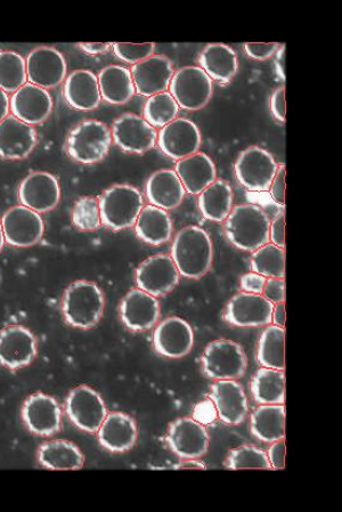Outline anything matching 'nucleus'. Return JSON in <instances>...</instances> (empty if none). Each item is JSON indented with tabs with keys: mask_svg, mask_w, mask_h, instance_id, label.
<instances>
[{
	"mask_svg": "<svg viewBox=\"0 0 342 512\" xmlns=\"http://www.w3.org/2000/svg\"><path fill=\"white\" fill-rule=\"evenodd\" d=\"M170 257L184 278L201 279L213 265V241L201 227L186 226L176 234Z\"/></svg>",
	"mask_w": 342,
	"mask_h": 512,
	"instance_id": "1",
	"label": "nucleus"
},
{
	"mask_svg": "<svg viewBox=\"0 0 342 512\" xmlns=\"http://www.w3.org/2000/svg\"><path fill=\"white\" fill-rule=\"evenodd\" d=\"M271 219L264 209L244 203L232 209L224 224L226 237L232 245L254 253L270 243Z\"/></svg>",
	"mask_w": 342,
	"mask_h": 512,
	"instance_id": "2",
	"label": "nucleus"
},
{
	"mask_svg": "<svg viewBox=\"0 0 342 512\" xmlns=\"http://www.w3.org/2000/svg\"><path fill=\"white\" fill-rule=\"evenodd\" d=\"M105 307L103 291L95 282L80 280L70 284L62 299V313L71 327L92 329L102 319Z\"/></svg>",
	"mask_w": 342,
	"mask_h": 512,
	"instance_id": "3",
	"label": "nucleus"
},
{
	"mask_svg": "<svg viewBox=\"0 0 342 512\" xmlns=\"http://www.w3.org/2000/svg\"><path fill=\"white\" fill-rule=\"evenodd\" d=\"M101 222L112 231L133 227L144 208L143 195L135 186L116 184L99 199Z\"/></svg>",
	"mask_w": 342,
	"mask_h": 512,
	"instance_id": "4",
	"label": "nucleus"
},
{
	"mask_svg": "<svg viewBox=\"0 0 342 512\" xmlns=\"http://www.w3.org/2000/svg\"><path fill=\"white\" fill-rule=\"evenodd\" d=\"M111 144L110 128L100 120L89 119L71 130L67 150L73 160L93 165L108 156Z\"/></svg>",
	"mask_w": 342,
	"mask_h": 512,
	"instance_id": "5",
	"label": "nucleus"
},
{
	"mask_svg": "<svg viewBox=\"0 0 342 512\" xmlns=\"http://www.w3.org/2000/svg\"><path fill=\"white\" fill-rule=\"evenodd\" d=\"M201 361L205 375L214 380L240 379L248 368L247 355L242 346L228 339H218L210 343Z\"/></svg>",
	"mask_w": 342,
	"mask_h": 512,
	"instance_id": "6",
	"label": "nucleus"
},
{
	"mask_svg": "<svg viewBox=\"0 0 342 512\" xmlns=\"http://www.w3.org/2000/svg\"><path fill=\"white\" fill-rule=\"evenodd\" d=\"M213 80L200 67H184L175 71L169 85V93L179 108L199 111L206 108L213 97Z\"/></svg>",
	"mask_w": 342,
	"mask_h": 512,
	"instance_id": "7",
	"label": "nucleus"
},
{
	"mask_svg": "<svg viewBox=\"0 0 342 512\" xmlns=\"http://www.w3.org/2000/svg\"><path fill=\"white\" fill-rule=\"evenodd\" d=\"M279 165L272 154L259 146L242 151L235 162V176L251 192L270 191Z\"/></svg>",
	"mask_w": 342,
	"mask_h": 512,
	"instance_id": "8",
	"label": "nucleus"
},
{
	"mask_svg": "<svg viewBox=\"0 0 342 512\" xmlns=\"http://www.w3.org/2000/svg\"><path fill=\"white\" fill-rule=\"evenodd\" d=\"M65 411L73 425L87 433H97L108 416L107 405L95 389L80 386L71 390Z\"/></svg>",
	"mask_w": 342,
	"mask_h": 512,
	"instance_id": "9",
	"label": "nucleus"
},
{
	"mask_svg": "<svg viewBox=\"0 0 342 512\" xmlns=\"http://www.w3.org/2000/svg\"><path fill=\"white\" fill-rule=\"evenodd\" d=\"M111 133L114 143L127 153L149 152L158 142L157 129L134 113H125L114 120Z\"/></svg>",
	"mask_w": 342,
	"mask_h": 512,
	"instance_id": "10",
	"label": "nucleus"
},
{
	"mask_svg": "<svg viewBox=\"0 0 342 512\" xmlns=\"http://www.w3.org/2000/svg\"><path fill=\"white\" fill-rule=\"evenodd\" d=\"M179 278L181 274L174 260L162 254L144 260L136 271L137 288L156 298L170 294L177 287Z\"/></svg>",
	"mask_w": 342,
	"mask_h": 512,
	"instance_id": "11",
	"label": "nucleus"
},
{
	"mask_svg": "<svg viewBox=\"0 0 342 512\" xmlns=\"http://www.w3.org/2000/svg\"><path fill=\"white\" fill-rule=\"evenodd\" d=\"M5 241L8 245L28 248L43 238L45 224L37 211L24 206L7 210L2 219Z\"/></svg>",
	"mask_w": 342,
	"mask_h": 512,
	"instance_id": "12",
	"label": "nucleus"
},
{
	"mask_svg": "<svg viewBox=\"0 0 342 512\" xmlns=\"http://www.w3.org/2000/svg\"><path fill=\"white\" fill-rule=\"evenodd\" d=\"M37 339L22 325L0 330V364L10 370L28 367L37 356Z\"/></svg>",
	"mask_w": 342,
	"mask_h": 512,
	"instance_id": "13",
	"label": "nucleus"
},
{
	"mask_svg": "<svg viewBox=\"0 0 342 512\" xmlns=\"http://www.w3.org/2000/svg\"><path fill=\"white\" fill-rule=\"evenodd\" d=\"M273 308L262 295L242 291L228 302L224 320L240 328L265 327L272 323Z\"/></svg>",
	"mask_w": 342,
	"mask_h": 512,
	"instance_id": "14",
	"label": "nucleus"
},
{
	"mask_svg": "<svg viewBox=\"0 0 342 512\" xmlns=\"http://www.w3.org/2000/svg\"><path fill=\"white\" fill-rule=\"evenodd\" d=\"M157 143L167 157L178 161L199 152L202 136L192 120L176 118L160 130Z\"/></svg>",
	"mask_w": 342,
	"mask_h": 512,
	"instance_id": "15",
	"label": "nucleus"
},
{
	"mask_svg": "<svg viewBox=\"0 0 342 512\" xmlns=\"http://www.w3.org/2000/svg\"><path fill=\"white\" fill-rule=\"evenodd\" d=\"M166 441L171 451L184 460L203 457L210 442L206 427L193 418L174 421L168 429Z\"/></svg>",
	"mask_w": 342,
	"mask_h": 512,
	"instance_id": "16",
	"label": "nucleus"
},
{
	"mask_svg": "<svg viewBox=\"0 0 342 512\" xmlns=\"http://www.w3.org/2000/svg\"><path fill=\"white\" fill-rule=\"evenodd\" d=\"M22 418L31 433L53 436L61 430L62 409L54 397L37 393L24 402Z\"/></svg>",
	"mask_w": 342,
	"mask_h": 512,
	"instance_id": "17",
	"label": "nucleus"
},
{
	"mask_svg": "<svg viewBox=\"0 0 342 512\" xmlns=\"http://www.w3.org/2000/svg\"><path fill=\"white\" fill-rule=\"evenodd\" d=\"M29 83L44 89L63 83L67 76V62L61 52L53 47H38L26 61Z\"/></svg>",
	"mask_w": 342,
	"mask_h": 512,
	"instance_id": "18",
	"label": "nucleus"
},
{
	"mask_svg": "<svg viewBox=\"0 0 342 512\" xmlns=\"http://www.w3.org/2000/svg\"><path fill=\"white\" fill-rule=\"evenodd\" d=\"M156 351L168 359H181L190 354L194 346V332L182 318L171 316L162 321L153 335Z\"/></svg>",
	"mask_w": 342,
	"mask_h": 512,
	"instance_id": "19",
	"label": "nucleus"
},
{
	"mask_svg": "<svg viewBox=\"0 0 342 512\" xmlns=\"http://www.w3.org/2000/svg\"><path fill=\"white\" fill-rule=\"evenodd\" d=\"M130 72L136 93L149 97L167 92L175 73L173 62L165 55H152L151 58L134 64Z\"/></svg>",
	"mask_w": 342,
	"mask_h": 512,
	"instance_id": "20",
	"label": "nucleus"
},
{
	"mask_svg": "<svg viewBox=\"0 0 342 512\" xmlns=\"http://www.w3.org/2000/svg\"><path fill=\"white\" fill-rule=\"evenodd\" d=\"M160 314L158 299L138 288L130 290L120 305L122 322L135 332L148 331L156 327Z\"/></svg>",
	"mask_w": 342,
	"mask_h": 512,
	"instance_id": "21",
	"label": "nucleus"
},
{
	"mask_svg": "<svg viewBox=\"0 0 342 512\" xmlns=\"http://www.w3.org/2000/svg\"><path fill=\"white\" fill-rule=\"evenodd\" d=\"M19 198L22 206L37 211L38 214L48 213L59 205L60 184L50 173H32L21 183Z\"/></svg>",
	"mask_w": 342,
	"mask_h": 512,
	"instance_id": "22",
	"label": "nucleus"
},
{
	"mask_svg": "<svg viewBox=\"0 0 342 512\" xmlns=\"http://www.w3.org/2000/svg\"><path fill=\"white\" fill-rule=\"evenodd\" d=\"M209 397L216 406L219 419L226 425L236 426L246 420L248 398L238 381L217 380L211 387Z\"/></svg>",
	"mask_w": 342,
	"mask_h": 512,
	"instance_id": "23",
	"label": "nucleus"
},
{
	"mask_svg": "<svg viewBox=\"0 0 342 512\" xmlns=\"http://www.w3.org/2000/svg\"><path fill=\"white\" fill-rule=\"evenodd\" d=\"M52 110L53 99L47 89L30 83L16 91L11 99L12 115L30 126L44 123Z\"/></svg>",
	"mask_w": 342,
	"mask_h": 512,
	"instance_id": "24",
	"label": "nucleus"
},
{
	"mask_svg": "<svg viewBox=\"0 0 342 512\" xmlns=\"http://www.w3.org/2000/svg\"><path fill=\"white\" fill-rule=\"evenodd\" d=\"M38 142L36 129L14 116L0 123V157L21 160L30 156Z\"/></svg>",
	"mask_w": 342,
	"mask_h": 512,
	"instance_id": "25",
	"label": "nucleus"
},
{
	"mask_svg": "<svg viewBox=\"0 0 342 512\" xmlns=\"http://www.w3.org/2000/svg\"><path fill=\"white\" fill-rule=\"evenodd\" d=\"M100 444L113 453H122L133 449L138 430L135 420L124 412L108 413L97 432Z\"/></svg>",
	"mask_w": 342,
	"mask_h": 512,
	"instance_id": "26",
	"label": "nucleus"
},
{
	"mask_svg": "<svg viewBox=\"0 0 342 512\" xmlns=\"http://www.w3.org/2000/svg\"><path fill=\"white\" fill-rule=\"evenodd\" d=\"M63 95L72 108L80 111H93L102 100L99 80L89 70L73 71L65 80Z\"/></svg>",
	"mask_w": 342,
	"mask_h": 512,
	"instance_id": "27",
	"label": "nucleus"
},
{
	"mask_svg": "<svg viewBox=\"0 0 342 512\" xmlns=\"http://www.w3.org/2000/svg\"><path fill=\"white\" fill-rule=\"evenodd\" d=\"M145 193L151 206L173 210L182 205L186 191L174 170L161 169L149 177Z\"/></svg>",
	"mask_w": 342,
	"mask_h": 512,
	"instance_id": "28",
	"label": "nucleus"
},
{
	"mask_svg": "<svg viewBox=\"0 0 342 512\" xmlns=\"http://www.w3.org/2000/svg\"><path fill=\"white\" fill-rule=\"evenodd\" d=\"M186 192L197 195L217 180L214 161L206 153L197 152L178 160L175 170Z\"/></svg>",
	"mask_w": 342,
	"mask_h": 512,
	"instance_id": "29",
	"label": "nucleus"
},
{
	"mask_svg": "<svg viewBox=\"0 0 342 512\" xmlns=\"http://www.w3.org/2000/svg\"><path fill=\"white\" fill-rule=\"evenodd\" d=\"M200 68L207 73L211 80L228 84L239 70L238 55L231 46L225 44H210L203 48L199 55Z\"/></svg>",
	"mask_w": 342,
	"mask_h": 512,
	"instance_id": "30",
	"label": "nucleus"
},
{
	"mask_svg": "<svg viewBox=\"0 0 342 512\" xmlns=\"http://www.w3.org/2000/svg\"><path fill=\"white\" fill-rule=\"evenodd\" d=\"M135 232L151 246H161L173 237L174 223L167 210L146 206L135 223Z\"/></svg>",
	"mask_w": 342,
	"mask_h": 512,
	"instance_id": "31",
	"label": "nucleus"
},
{
	"mask_svg": "<svg viewBox=\"0 0 342 512\" xmlns=\"http://www.w3.org/2000/svg\"><path fill=\"white\" fill-rule=\"evenodd\" d=\"M102 99L113 105L126 104L136 94L132 72L120 65H109L97 76Z\"/></svg>",
	"mask_w": 342,
	"mask_h": 512,
	"instance_id": "32",
	"label": "nucleus"
},
{
	"mask_svg": "<svg viewBox=\"0 0 342 512\" xmlns=\"http://www.w3.org/2000/svg\"><path fill=\"white\" fill-rule=\"evenodd\" d=\"M251 433L259 441L274 443L285 437V406L284 404L260 405L252 413L250 420Z\"/></svg>",
	"mask_w": 342,
	"mask_h": 512,
	"instance_id": "33",
	"label": "nucleus"
},
{
	"mask_svg": "<svg viewBox=\"0 0 342 512\" xmlns=\"http://www.w3.org/2000/svg\"><path fill=\"white\" fill-rule=\"evenodd\" d=\"M233 190L224 180H216L199 194V209L208 221L223 223L233 209Z\"/></svg>",
	"mask_w": 342,
	"mask_h": 512,
	"instance_id": "34",
	"label": "nucleus"
},
{
	"mask_svg": "<svg viewBox=\"0 0 342 512\" xmlns=\"http://www.w3.org/2000/svg\"><path fill=\"white\" fill-rule=\"evenodd\" d=\"M38 460L52 470H78L84 467L85 457L77 445L68 441H51L40 446Z\"/></svg>",
	"mask_w": 342,
	"mask_h": 512,
	"instance_id": "35",
	"label": "nucleus"
},
{
	"mask_svg": "<svg viewBox=\"0 0 342 512\" xmlns=\"http://www.w3.org/2000/svg\"><path fill=\"white\" fill-rule=\"evenodd\" d=\"M251 394L260 405L285 403V375L283 371L259 369L250 384Z\"/></svg>",
	"mask_w": 342,
	"mask_h": 512,
	"instance_id": "36",
	"label": "nucleus"
},
{
	"mask_svg": "<svg viewBox=\"0 0 342 512\" xmlns=\"http://www.w3.org/2000/svg\"><path fill=\"white\" fill-rule=\"evenodd\" d=\"M285 330L268 325L258 343L257 359L263 368L284 371L285 369Z\"/></svg>",
	"mask_w": 342,
	"mask_h": 512,
	"instance_id": "37",
	"label": "nucleus"
},
{
	"mask_svg": "<svg viewBox=\"0 0 342 512\" xmlns=\"http://www.w3.org/2000/svg\"><path fill=\"white\" fill-rule=\"evenodd\" d=\"M251 271L268 279H284L285 250L273 243L260 247L251 257Z\"/></svg>",
	"mask_w": 342,
	"mask_h": 512,
	"instance_id": "38",
	"label": "nucleus"
},
{
	"mask_svg": "<svg viewBox=\"0 0 342 512\" xmlns=\"http://www.w3.org/2000/svg\"><path fill=\"white\" fill-rule=\"evenodd\" d=\"M27 64L19 53H0V89L15 93L27 84Z\"/></svg>",
	"mask_w": 342,
	"mask_h": 512,
	"instance_id": "39",
	"label": "nucleus"
},
{
	"mask_svg": "<svg viewBox=\"0 0 342 512\" xmlns=\"http://www.w3.org/2000/svg\"><path fill=\"white\" fill-rule=\"evenodd\" d=\"M179 105L169 92L149 97L143 109V118L154 128H164L174 121L179 113Z\"/></svg>",
	"mask_w": 342,
	"mask_h": 512,
	"instance_id": "40",
	"label": "nucleus"
},
{
	"mask_svg": "<svg viewBox=\"0 0 342 512\" xmlns=\"http://www.w3.org/2000/svg\"><path fill=\"white\" fill-rule=\"evenodd\" d=\"M226 468L241 469H272L267 453L254 445H242L228 453Z\"/></svg>",
	"mask_w": 342,
	"mask_h": 512,
	"instance_id": "41",
	"label": "nucleus"
},
{
	"mask_svg": "<svg viewBox=\"0 0 342 512\" xmlns=\"http://www.w3.org/2000/svg\"><path fill=\"white\" fill-rule=\"evenodd\" d=\"M72 223L79 231L99 230L102 224L99 200L92 197L79 199L72 209Z\"/></svg>",
	"mask_w": 342,
	"mask_h": 512,
	"instance_id": "42",
	"label": "nucleus"
},
{
	"mask_svg": "<svg viewBox=\"0 0 342 512\" xmlns=\"http://www.w3.org/2000/svg\"><path fill=\"white\" fill-rule=\"evenodd\" d=\"M112 48L113 53L116 54L117 58L121 61L130 64H137L154 55V51H156V44L116 43L112 44Z\"/></svg>",
	"mask_w": 342,
	"mask_h": 512,
	"instance_id": "43",
	"label": "nucleus"
},
{
	"mask_svg": "<svg viewBox=\"0 0 342 512\" xmlns=\"http://www.w3.org/2000/svg\"><path fill=\"white\" fill-rule=\"evenodd\" d=\"M279 47L278 43H247L244 44V51L251 59L265 61L271 59L278 52Z\"/></svg>",
	"mask_w": 342,
	"mask_h": 512,
	"instance_id": "44",
	"label": "nucleus"
},
{
	"mask_svg": "<svg viewBox=\"0 0 342 512\" xmlns=\"http://www.w3.org/2000/svg\"><path fill=\"white\" fill-rule=\"evenodd\" d=\"M263 297L273 305L285 303V281L284 279H268L263 290Z\"/></svg>",
	"mask_w": 342,
	"mask_h": 512,
	"instance_id": "45",
	"label": "nucleus"
},
{
	"mask_svg": "<svg viewBox=\"0 0 342 512\" xmlns=\"http://www.w3.org/2000/svg\"><path fill=\"white\" fill-rule=\"evenodd\" d=\"M218 413L216 410V406L213 401H203L195 406L193 411V419L198 421L199 424L203 426H207L213 424V422L217 419Z\"/></svg>",
	"mask_w": 342,
	"mask_h": 512,
	"instance_id": "46",
	"label": "nucleus"
},
{
	"mask_svg": "<svg viewBox=\"0 0 342 512\" xmlns=\"http://www.w3.org/2000/svg\"><path fill=\"white\" fill-rule=\"evenodd\" d=\"M267 278L257 273H249L241 278V289L249 294L262 295Z\"/></svg>",
	"mask_w": 342,
	"mask_h": 512,
	"instance_id": "47",
	"label": "nucleus"
},
{
	"mask_svg": "<svg viewBox=\"0 0 342 512\" xmlns=\"http://www.w3.org/2000/svg\"><path fill=\"white\" fill-rule=\"evenodd\" d=\"M285 177H287L285 166L279 165L278 173H276L270 188L274 202L283 207L285 205Z\"/></svg>",
	"mask_w": 342,
	"mask_h": 512,
	"instance_id": "48",
	"label": "nucleus"
},
{
	"mask_svg": "<svg viewBox=\"0 0 342 512\" xmlns=\"http://www.w3.org/2000/svg\"><path fill=\"white\" fill-rule=\"evenodd\" d=\"M270 241L273 245L285 248V213L282 211L271 222Z\"/></svg>",
	"mask_w": 342,
	"mask_h": 512,
	"instance_id": "49",
	"label": "nucleus"
},
{
	"mask_svg": "<svg viewBox=\"0 0 342 512\" xmlns=\"http://www.w3.org/2000/svg\"><path fill=\"white\" fill-rule=\"evenodd\" d=\"M271 111L273 117L285 123V115H287V108H285V87L282 86L273 93L271 97Z\"/></svg>",
	"mask_w": 342,
	"mask_h": 512,
	"instance_id": "50",
	"label": "nucleus"
},
{
	"mask_svg": "<svg viewBox=\"0 0 342 512\" xmlns=\"http://www.w3.org/2000/svg\"><path fill=\"white\" fill-rule=\"evenodd\" d=\"M270 451L267 453L272 469H284L285 467V441L280 440L272 443Z\"/></svg>",
	"mask_w": 342,
	"mask_h": 512,
	"instance_id": "51",
	"label": "nucleus"
},
{
	"mask_svg": "<svg viewBox=\"0 0 342 512\" xmlns=\"http://www.w3.org/2000/svg\"><path fill=\"white\" fill-rule=\"evenodd\" d=\"M285 52H287V46L280 45L278 52L275 53V70L279 77L285 80Z\"/></svg>",
	"mask_w": 342,
	"mask_h": 512,
	"instance_id": "52",
	"label": "nucleus"
},
{
	"mask_svg": "<svg viewBox=\"0 0 342 512\" xmlns=\"http://www.w3.org/2000/svg\"><path fill=\"white\" fill-rule=\"evenodd\" d=\"M87 54H101L110 50L112 44L103 43H81L78 45Z\"/></svg>",
	"mask_w": 342,
	"mask_h": 512,
	"instance_id": "53",
	"label": "nucleus"
},
{
	"mask_svg": "<svg viewBox=\"0 0 342 512\" xmlns=\"http://www.w3.org/2000/svg\"><path fill=\"white\" fill-rule=\"evenodd\" d=\"M272 323L276 327H285V303L275 304L272 314Z\"/></svg>",
	"mask_w": 342,
	"mask_h": 512,
	"instance_id": "54",
	"label": "nucleus"
},
{
	"mask_svg": "<svg viewBox=\"0 0 342 512\" xmlns=\"http://www.w3.org/2000/svg\"><path fill=\"white\" fill-rule=\"evenodd\" d=\"M10 99H8L7 94L0 89V123L8 117V112H10Z\"/></svg>",
	"mask_w": 342,
	"mask_h": 512,
	"instance_id": "55",
	"label": "nucleus"
},
{
	"mask_svg": "<svg viewBox=\"0 0 342 512\" xmlns=\"http://www.w3.org/2000/svg\"><path fill=\"white\" fill-rule=\"evenodd\" d=\"M175 469H202V470H206L207 467L205 466V463L199 462V461H197V459H189V460H185L182 463H179V465H177L175 467Z\"/></svg>",
	"mask_w": 342,
	"mask_h": 512,
	"instance_id": "56",
	"label": "nucleus"
},
{
	"mask_svg": "<svg viewBox=\"0 0 342 512\" xmlns=\"http://www.w3.org/2000/svg\"><path fill=\"white\" fill-rule=\"evenodd\" d=\"M4 245H5V237H4L2 221H0V253H2Z\"/></svg>",
	"mask_w": 342,
	"mask_h": 512,
	"instance_id": "57",
	"label": "nucleus"
}]
</instances>
